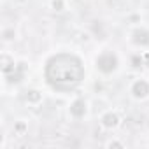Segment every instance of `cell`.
Returning a JSON list of instances; mask_svg holds the SVG:
<instances>
[{"label": "cell", "instance_id": "1", "mask_svg": "<svg viewBox=\"0 0 149 149\" xmlns=\"http://www.w3.org/2000/svg\"><path fill=\"white\" fill-rule=\"evenodd\" d=\"M46 79L56 91H72L84 79L83 61L74 54H56L46 65Z\"/></svg>", "mask_w": 149, "mask_h": 149}, {"label": "cell", "instance_id": "2", "mask_svg": "<svg viewBox=\"0 0 149 149\" xmlns=\"http://www.w3.org/2000/svg\"><path fill=\"white\" fill-rule=\"evenodd\" d=\"M97 67H98V70H102L104 74L114 72L116 67H118V58H116V54H114V53H104V54H100L98 60H97Z\"/></svg>", "mask_w": 149, "mask_h": 149}, {"label": "cell", "instance_id": "3", "mask_svg": "<svg viewBox=\"0 0 149 149\" xmlns=\"http://www.w3.org/2000/svg\"><path fill=\"white\" fill-rule=\"evenodd\" d=\"M132 93H133L135 97H139V98H144V97H147V93H149V84H147L146 81H137V83H133V86H132Z\"/></svg>", "mask_w": 149, "mask_h": 149}, {"label": "cell", "instance_id": "4", "mask_svg": "<svg viewBox=\"0 0 149 149\" xmlns=\"http://www.w3.org/2000/svg\"><path fill=\"white\" fill-rule=\"evenodd\" d=\"M70 112L76 116V118L84 116V112H86V104H84V100H76V102L70 105Z\"/></svg>", "mask_w": 149, "mask_h": 149}, {"label": "cell", "instance_id": "5", "mask_svg": "<svg viewBox=\"0 0 149 149\" xmlns=\"http://www.w3.org/2000/svg\"><path fill=\"white\" fill-rule=\"evenodd\" d=\"M133 40H135V44L147 46L149 44V32H146V30H135L133 32Z\"/></svg>", "mask_w": 149, "mask_h": 149}, {"label": "cell", "instance_id": "6", "mask_svg": "<svg viewBox=\"0 0 149 149\" xmlns=\"http://www.w3.org/2000/svg\"><path fill=\"white\" fill-rule=\"evenodd\" d=\"M102 123H104V126H107V128H114V126H118L119 118H118L116 114L109 112V114H105V116L102 118Z\"/></svg>", "mask_w": 149, "mask_h": 149}, {"label": "cell", "instance_id": "7", "mask_svg": "<svg viewBox=\"0 0 149 149\" xmlns=\"http://www.w3.org/2000/svg\"><path fill=\"white\" fill-rule=\"evenodd\" d=\"M25 98H26V102L37 104V102H40V93H39V91H35V90H32V91H26Z\"/></svg>", "mask_w": 149, "mask_h": 149}, {"label": "cell", "instance_id": "8", "mask_svg": "<svg viewBox=\"0 0 149 149\" xmlns=\"http://www.w3.org/2000/svg\"><path fill=\"white\" fill-rule=\"evenodd\" d=\"M53 7H54L56 11H61V7H63V2H61V0H53Z\"/></svg>", "mask_w": 149, "mask_h": 149}]
</instances>
